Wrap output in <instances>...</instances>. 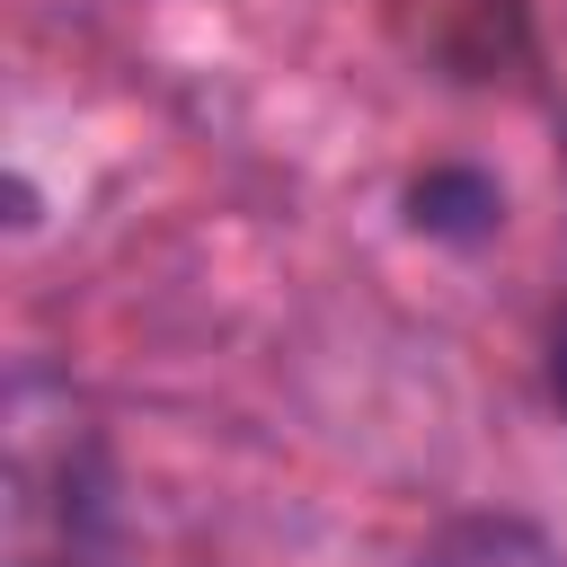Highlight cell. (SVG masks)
Segmentation results:
<instances>
[{
    "instance_id": "1",
    "label": "cell",
    "mask_w": 567,
    "mask_h": 567,
    "mask_svg": "<svg viewBox=\"0 0 567 567\" xmlns=\"http://www.w3.org/2000/svg\"><path fill=\"white\" fill-rule=\"evenodd\" d=\"M399 221L416 239H434V248H487L505 230V186L478 159H425L399 186Z\"/></svg>"
},
{
    "instance_id": "2",
    "label": "cell",
    "mask_w": 567,
    "mask_h": 567,
    "mask_svg": "<svg viewBox=\"0 0 567 567\" xmlns=\"http://www.w3.org/2000/svg\"><path fill=\"white\" fill-rule=\"evenodd\" d=\"M416 567H567V549L532 523V514H452Z\"/></svg>"
},
{
    "instance_id": "3",
    "label": "cell",
    "mask_w": 567,
    "mask_h": 567,
    "mask_svg": "<svg viewBox=\"0 0 567 567\" xmlns=\"http://www.w3.org/2000/svg\"><path fill=\"white\" fill-rule=\"evenodd\" d=\"M540 381H549V408L567 416V310L549 319V346H540Z\"/></svg>"
},
{
    "instance_id": "4",
    "label": "cell",
    "mask_w": 567,
    "mask_h": 567,
    "mask_svg": "<svg viewBox=\"0 0 567 567\" xmlns=\"http://www.w3.org/2000/svg\"><path fill=\"white\" fill-rule=\"evenodd\" d=\"M18 567H62V558H18Z\"/></svg>"
}]
</instances>
